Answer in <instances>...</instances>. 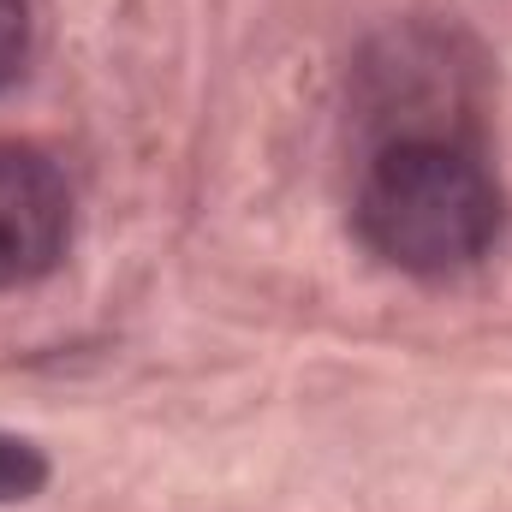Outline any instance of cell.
<instances>
[{"instance_id": "cell-1", "label": "cell", "mask_w": 512, "mask_h": 512, "mask_svg": "<svg viewBox=\"0 0 512 512\" xmlns=\"http://www.w3.org/2000/svg\"><path fill=\"white\" fill-rule=\"evenodd\" d=\"M352 215L382 262L441 280L495 245L501 185L477 143L453 131H405L364 161Z\"/></svg>"}, {"instance_id": "cell-2", "label": "cell", "mask_w": 512, "mask_h": 512, "mask_svg": "<svg viewBox=\"0 0 512 512\" xmlns=\"http://www.w3.org/2000/svg\"><path fill=\"white\" fill-rule=\"evenodd\" d=\"M72 245V185L48 149L0 137V292L48 280Z\"/></svg>"}, {"instance_id": "cell-3", "label": "cell", "mask_w": 512, "mask_h": 512, "mask_svg": "<svg viewBox=\"0 0 512 512\" xmlns=\"http://www.w3.org/2000/svg\"><path fill=\"white\" fill-rule=\"evenodd\" d=\"M48 489V453L24 435H0V507L36 501Z\"/></svg>"}, {"instance_id": "cell-4", "label": "cell", "mask_w": 512, "mask_h": 512, "mask_svg": "<svg viewBox=\"0 0 512 512\" xmlns=\"http://www.w3.org/2000/svg\"><path fill=\"white\" fill-rule=\"evenodd\" d=\"M30 66V0H0V90Z\"/></svg>"}]
</instances>
